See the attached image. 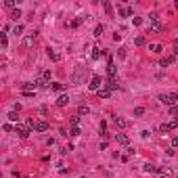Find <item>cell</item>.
<instances>
[{
    "label": "cell",
    "instance_id": "cell-1",
    "mask_svg": "<svg viewBox=\"0 0 178 178\" xmlns=\"http://www.w3.org/2000/svg\"><path fill=\"white\" fill-rule=\"evenodd\" d=\"M159 101L166 107H174L178 103V92H168V94H159Z\"/></svg>",
    "mask_w": 178,
    "mask_h": 178
},
{
    "label": "cell",
    "instance_id": "cell-2",
    "mask_svg": "<svg viewBox=\"0 0 178 178\" xmlns=\"http://www.w3.org/2000/svg\"><path fill=\"white\" fill-rule=\"evenodd\" d=\"M15 134L21 136V138H27L32 134V128L30 126H23V124H15Z\"/></svg>",
    "mask_w": 178,
    "mask_h": 178
},
{
    "label": "cell",
    "instance_id": "cell-3",
    "mask_svg": "<svg viewBox=\"0 0 178 178\" xmlns=\"http://www.w3.org/2000/svg\"><path fill=\"white\" fill-rule=\"evenodd\" d=\"M88 88H90V90H94V92H99L101 88H105L101 76H92V78H90V84H88Z\"/></svg>",
    "mask_w": 178,
    "mask_h": 178
},
{
    "label": "cell",
    "instance_id": "cell-4",
    "mask_svg": "<svg viewBox=\"0 0 178 178\" xmlns=\"http://www.w3.org/2000/svg\"><path fill=\"white\" fill-rule=\"evenodd\" d=\"M84 74H86V69L84 67H78L76 74L71 76V84H80V82H82V78H84Z\"/></svg>",
    "mask_w": 178,
    "mask_h": 178
},
{
    "label": "cell",
    "instance_id": "cell-5",
    "mask_svg": "<svg viewBox=\"0 0 178 178\" xmlns=\"http://www.w3.org/2000/svg\"><path fill=\"white\" fill-rule=\"evenodd\" d=\"M105 88H107V90H118V88H120V82H118V78H109V80H107V82H105Z\"/></svg>",
    "mask_w": 178,
    "mask_h": 178
},
{
    "label": "cell",
    "instance_id": "cell-6",
    "mask_svg": "<svg viewBox=\"0 0 178 178\" xmlns=\"http://www.w3.org/2000/svg\"><path fill=\"white\" fill-rule=\"evenodd\" d=\"M113 124H115L118 128H122V130L130 126V122H128V120H124V118H120V115H113Z\"/></svg>",
    "mask_w": 178,
    "mask_h": 178
},
{
    "label": "cell",
    "instance_id": "cell-7",
    "mask_svg": "<svg viewBox=\"0 0 178 178\" xmlns=\"http://www.w3.org/2000/svg\"><path fill=\"white\" fill-rule=\"evenodd\" d=\"M107 74H109V78H115V74H118V67H115V63H113V57H109V61H107Z\"/></svg>",
    "mask_w": 178,
    "mask_h": 178
},
{
    "label": "cell",
    "instance_id": "cell-8",
    "mask_svg": "<svg viewBox=\"0 0 178 178\" xmlns=\"http://www.w3.org/2000/svg\"><path fill=\"white\" fill-rule=\"evenodd\" d=\"M46 55H48V59H50V61H55V63H59V61L63 59V57H61L55 48H46Z\"/></svg>",
    "mask_w": 178,
    "mask_h": 178
},
{
    "label": "cell",
    "instance_id": "cell-9",
    "mask_svg": "<svg viewBox=\"0 0 178 178\" xmlns=\"http://www.w3.org/2000/svg\"><path fill=\"white\" fill-rule=\"evenodd\" d=\"M115 140H118L120 145H124V147H130V138H128L126 134H122V132H118V134H115Z\"/></svg>",
    "mask_w": 178,
    "mask_h": 178
},
{
    "label": "cell",
    "instance_id": "cell-10",
    "mask_svg": "<svg viewBox=\"0 0 178 178\" xmlns=\"http://www.w3.org/2000/svg\"><path fill=\"white\" fill-rule=\"evenodd\" d=\"M57 105H59V107H65V105H69V94H59Z\"/></svg>",
    "mask_w": 178,
    "mask_h": 178
},
{
    "label": "cell",
    "instance_id": "cell-11",
    "mask_svg": "<svg viewBox=\"0 0 178 178\" xmlns=\"http://www.w3.org/2000/svg\"><path fill=\"white\" fill-rule=\"evenodd\" d=\"M145 172H149V174H153V172H164L162 168H157V166H153V164H145V168H142Z\"/></svg>",
    "mask_w": 178,
    "mask_h": 178
},
{
    "label": "cell",
    "instance_id": "cell-12",
    "mask_svg": "<svg viewBox=\"0 0 178 178\" xmlns=\"http://www.w3.org/2000/svg\"><path fill=\"white\" fill-rule=\"evenodd\" d=\"M159 32H164V23H153L149 27V34H159Z\"/></svg>",
    "mask_w": 178,
    "mask_h": 178
},
{
    "label": "cell",
    "instance_id": "cell-13",
    "mask_svg": "<svg viewBox=\"0 0 178 178\" xmlns=\"http://www.w3.org/2000/svg\"><path fill=\"white\" fill-rule=\"evenodd\" d=\"M103 8H105V13L109 15L111 19H113V17H115V13H113V6H111V2H107V0H105V2H103Z\"/></svg>",
    "mask_w": 178,
    "mask_h": 178
},
{
    "label": "cell",
    "instance_id": "cell-14",
    "mask_svg": "<svg viewBox=\"0 0 178 178\" xmlns=\"http://www.w3.org/2000/svg\"><path fill=\"white\" fill-rule=\"evenodd\" d=\"M50 76H52V74H50V69H44V71H42V76H40V80H42L44 84H50Z\"/></svg>",
    "mask_w": 178,
    "mask_h": 178
},
{
    "label": "cell",
    "instance_id": "cell-15",
    "mask_svg": "<svg viewBox=\"0 0 178 178\" xmlns=\"http://www.w3.org/2000/svg\"><path fill=\"white\" fill-rule=\"evenodd\" d=\"M50 88H52L55 92H61V94H63V90H65V84H61V82H52V84H50Z\"/></svg>",
    "mask_w": 178,
    "mask_h": 178
},
{
    "label": "cell",
    "instance_id": "cell-16",
    "mask_svg": "<svg viewBox=\"0 0 178 178\" xmlns=\"http://www.w3.org/2000/svg\"><path fill=\"white\" fill-rule=\"evenodd\" d=\"M34 130H36V132H46V130H48V124H46V122H38V124L34 126Z\"/></svg>",
    "mask_w": 178,
    "mask_h": 178
},
{
    "label": "cell",
    "instance_id": "cell-17",
    "mask_svg": "<svg viewBox=\"0 0 178 178\" xmlns=\"http://www.w3.org/2000/svg\"><path fill=\"white\" fill-rule=\"evenodd\" d=\"M118 15H120V17H132V8H130V6H122Z\"/></svg>",
    "mask_w": 178,
    "mask_h": 178
},
{
    "label": "cell",
    "instance_id": "cell-18",
    "mask_svg": "<svg viewBox=\"0 0 178 178\" xmlns=\"http://www.w3.org/2000/svg\"><path fill=\"white\" fill-rule=\"evenodd\" d=\"M172 61H174V57H164L162 61H159V67H170Z\"/></svg>",
    "mask_w": 178,
    "mask_h": 178
},
{
    "label": "cell",
    "instance_id": "cell-19",
    "mask_svg": "<svg viewBox=\"0 0 178 178\" xmlns=\"http://www.w3.org/2000/svg\"><path fill=\"white\" fill-rule=\"evenodd\" d=\"M149 50L153 52V55H159V52L164 50V46H162V44H151V46H149Z\"/></svg>",
    "mask_w": 178,
    "mask_h": 178
},
{
    "label": "cell",
    "instance_id": "cell-20",
    "mask_svg": "<svg viewBox=\"0 0 178 178\" xmlns=\"http://www.w3.org/2000/svg\"><path fill=\"white\" fill-rule=\"evenodd\" d=\"M149 21H151V25H153V23H162V17H159V13H151Z\"/></svg>",
    "mask_w": 178,
    "mask_h": 178
},
{
    "label": "cell",
    "instance_id": "cell-21",
    "mask_svg": "<svg viewBox=\"0 0 178 178\" xmlns=\"http://www.w3.org/2000/svg\"><path fill=\"white\" fill-rule=\"evenodd\" d=\"M82 21H84V17H78V19H74V21H69V23H67V27H71V30H76V27H78V25L82 23Z\"/></svg>",
    "mask_w": 178,
    "mask_h": 178
},
{
    "label": "cell",
    "instance_id": "cell-22",
    "mask_svg": "<svg viewBox=\"0 0 178 178\" xmlns=\"http://www.w3.org/2000/svg\"><path fill=\"white\" fill-rule=\"evenodd\" d=\"M19 17H23V13H21V8L19 6H17V8H13V11H11V19H19Z\"/></svg>",
    "mask_w": 178,
    "mask_h": 178
},
{
    "label": "cell",
    "instance_id": "cell-23",
    "mask_svg": "<svg viewBox=\"0 0 178 178\" xmlns=\"http://www.w3.org/2000/svg\"><path fill=\"white\" fill-rule=\"evenodd\" d=\"M96 94H99V99H109V96H111V90H107V88H101V90L96 92Z\"/></svg>",
    "mask_w": 178,
    "mask_h": 178
},
{
    "label": "cell",
    "instance_id": "cell-24",
    "mask_svg": "<svg viewBox=\"0 0 178 178\" xmlns=\"http://www.w3.org/2000/svg\"><path fill=\"white\" fill-rule=\"evenodd\" d=\"M13 36H17V38H19V36H23V25H21V23H17L15 27H13Z\"/></svg>",
    "mask_w": 178,
    "mask_h": 178
},
{
    "label": "cell",
    "instance_id": "cell-25",
    "mask_svg": "<svg viewBox=\"0 0 178 178\" xmlns=\"http://www.w3.org/2000/svg\"><path fill=\"white\" fill-rule=\"evenodd\" d=\"M159 132H162V134H170V132H172V128H170V124H162V126H159Z\"/></svg>",
    "mask_w": 178,
    "mask_h": 178
},
{
    "label": "cell",
    "instance_id": "cell-26",
    "mask_svg": "<svg viewBox=\"0 0 178 178\" xmlns=\"http://www.w3.org/2000/svg\"><path fill=\"white\" fill-rule=\"evenodd\" d=\"M17 113H19V111H11V113H8V115H6V118H8V122L19 124V115H17Z\"/></svg>",
    "mask_w": 178,
    "mask_h": 178
},
{
    "label": "cell",
    "instance_id": "cell-27",
    "mask_svg": "<svg viewBox=\"0 0 178 178\" xmlns=\"http://www.w3.org/2000/svg\"><path fill=\"white\" fill-rule=\"evenodd\" d=\"M0 46H2V50L8 48V40H6V34H0Z\"/></svg>",
    "mask_w": 178,
    "mask_h": 178
},
{
    "label": "cell",
    "instance_id": "cell-28",
    "mask_svg": "<svg viewBox=\"0 0 178 178\" xmlns=\"http://www.w3.org/2000/svg\"><path fill=\"white\" fill-rule=\"evenodd\" d=\"M86 113H90V107L80 105V107H78V115H86Z\"/></svg>",
    "mask_w": 178,
    "mask_h": 178
},
{
    "label": "cell",
    "instance_id": "cell-29",
    "mask_svg": "<svg viewBox=\"0 0 178 178\" xmlns=\"http://www.w3.org/2000/svg\"><path fill=\"white\" fill-rule=\"evenodd\" d=\"M103 32H105V25H96V27H94V36H96V38H101V36H103Z\"/></svg>",
    "mask_w": 178,
    "mask_h": 178
},
{
    "label": "cell",
    "instance_id": "cell-30",
    "mask_svg": "<svg viewBox=\"0 0 178 178\" xmlns=\"http://www.w3.org/2000/svg\"><path fill=\"white\" fill-rule=\"evenodd\" d=\"M99 57H101V48H96V46H94V48H92V52H90V59H92V61H96Z\"/></svg>",
    "mask_w": 178,
    "mask_h": 178
},
{
    "label": "cell",
    "instance_id": "cell-31",
    "mask_svg": "<svg viewBox=\"0 0 178 178\" xmlns=\"http://www.w3.org/2000/svg\"><path fill=\"white\" fill-rule=\"evenodd\" d=\"M145 36H136V38H134V44H136V46H145Z\"/></svg>",
    "mask_w": 178,
    "mask_h": 178
},
{
    "label": "cell",
    "instance_id": "cell-32",
    "mask_svg": "<svg viewBox=\"0 0 178 178\" xmlns=\"http://www.w3.org/2000/svg\"><path fill=\"white\" fill-rule=\"evenodd\" d=\"M69 124H71V128H76V126H80V115H74V118L69 120Z\"/></svg>",
    "mask_w": 178,
    "mask_h": 178
},
{
    "label": "cell",
    "instance_id": "cell-33",
    "mask_svg": "<svg viewBox=\"0 0 178 178\" xmlns=\"http://www.w3.org/2000/svg\"><path fill=\"white\" fill-rule=\"evenodd\" d=\"M168 113H170L172 118H174V115H178V105H174V107H168Z\"/></svg>",
    "mask_w": 178,
    "mask_h": 178
},
{
    "label": "cell",
    "instance_id": "cell-34",
    "mask_svg": "<svg viewBox=\"0 0 178 178\" xmlns=\"http://www.w3.org/2000/svg\"><path fill=\"white\" fill-rule=\"evenodd\" d=\"M126 55H128V52H126V48H124V46L118 48V57H120V59H126Z\"/></svg>",
    "mask_w": 178,
    "mask_h": 178
},
{
    "label": "cell",
    "instance_id": "cell-35",
    "mask_svg": "<svg viewBox=\"0 0 178 178\" xmlns=\"http://www.w3.org/2000/svg\"><path fill=\"white\" fill-rule=\"evenodd\" d=\"M142 113H145V107H134V115H136V118H140Z\"/></svg>",
    "mask_w": 178,
    "mask_h": 178
},
{
    "label": "cell",
    "instance_id": "cell-36",
    "mask_svg": "<svg viewBox=\"0 0 178 178\" xmlns=\"http://www.w3.org/2000/svg\"><path fill=\"white\" fill-rule=\"evenodd\" d=\"M99 132H101L103 136L107 134V124H105V122H101V126H99Z\"/></svg>",
    "mask_w": 178,
    "mask_h": 178
},
{
    "label": "cell",
    "instance_id": "cell-37",
    "mask_svg": "<svg viewBox=\"0 0 178 178\" xmlns=\"http://www.w3.org/2000/svg\"><path fill=\"white\" fill-rule=\"evenodd\" d=\"M4 6H6V8H11V11H13V8H15V0H4Z\"/></svg>",
    "mask_w": 178,
    "mask_h": 178
},
{
    "label": "cell",
    "instance_id": "cell-38",
    "mask_svg": "<svg viewBox=\"0 0 178 178\" xmlns=\"http://www.w3.org/2000/svg\"><path fill=\"white\" fill-rule=\"evenodd\" d=\"M132 23H134V27H138V25H142V19L140 17H132Z\"/></svg>",
    "mask_w": 178,
    "mask_h": 178
},
{
    "label": "cell",
    "instance_id": "cell-39",
    "mask_svg": "<svg viewBox=\"0 0 178 178\" xmlns=\"http://www.w3.org/2000/svg\"><path fill=\"white\" fill-rule=\"evenodd\" d=\"M2 130H4V132H15V126H11V124H4Z\"/></svg>",
    "mask_w": 178,
    "mask_h": 178
},
{
    "label": "cell",
    "instance_id": "cell-40",
    "mask_svg": "<svg viewBox=\"0 0 178 178\" xmlns=\"http://www.w3.org/2000/svg\"><path fill=\"white\" fill-rule=\"evenodd\" d=\"M71 136H80V126H76V128H71V132H69Z\"/></svg>",
    "mask_w": 178,
    "mask_h": 178
},
{
    "label": "cell",
    "instance_id": "cell-41",
    "mask_svg": "<svg viewBox=\"0 0 178 178\" xmlns=\"http://www.w3.org/2000/svg\"><path fill=\"white\" fill-rule=\"evenodd\" d=\"M168 124H170V128H172V130L178 128V120H172V122H168Z\"/></svg>",
    "mask_w": 178,
    "mask_h": 178
},
{
    "label": "cell",
    "instance_id": "cell-42",
    "mask_svg": "<svg viewBox=\"0 0 178 178\" xmlns=\"http://www.w3.org/2000/svg\"><path fill=\"white\" fill-rule=\"evenodd\" d=\"M30 44H34V36H27V38H25V46H30Z\"/></svg>",
    "mask_w": 178,
    "mask_h": 178
},
{
    "label": "cell",
    "instance_id": "cell-43",
    "mask_svg": "<svg viewBox=\"0 0 178 178\" xmlns=\"http://www.w3.org/2000/svg\"><path fill=\"white\" fill-rule=\"evenodd\" d=\"M140 136H142V138H149V136H151V132H149V130H142V132H140Z\"/></svg>",
    "mask_w": 178,
    "mask_h": 178
},
{
    "label": "cell",
    "instance_id": "cell-44",
    "mask_svg": "<svg viewBox=\"0 0 178 178\" xmlns=\"http://www.w3.org/2000/svg\"><path fill=\"white\" fill-rule=\"evenodd\" d=\"M172 147H178V136H172Z\"/></svg>",
    "mask_w": 178,
    "mask_h": 178
},
{
    "label": "cell",
    "instance_id": "cell-45",
    "mask_svg": "<svg viewBox=\"0 0 178 178\" xmlns=\"http://www.w3.org/2000/svg\"><path fill=\"white\" fill-rule=\"evenodd\" d=\"M82 178H86V176H82Z\"/></svg>",
    "mask_w": 178,
    "mask_h": 178
}]
</instances>
